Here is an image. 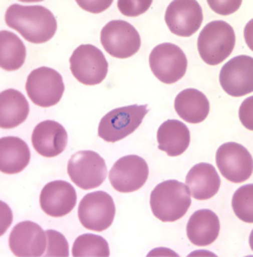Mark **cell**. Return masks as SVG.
Returning a JSON list of instances; mask_svg holds the SVG:
<instances>
[{
    "label": "cell",
    "mask_w": 253,
    "mask_h": 257,
    "mask_svg": "<svg viewBox=\"0 0 253 257\" xmlns=\"http://www.w3.org/2000/svg\"><path fill=\"white\" fill-rule=\"evenodd\" d=\"M5 22L34 44L49 42L57 31L54 13L41 5L13 4L5 13Z\"/></svg>",
    "instance_id": "cell-1"
},
{
    "label": "cell",
    "mask_w": 253,
    "mask_h": 257,
    "mask_svg": "<svg viewBox=\"0 0 253 257\" xmlns=\"http://www.w3.org/2000/svg\"><path fill=\"white\" fill-rule=\"evenodd\" d=\"M190 192L183 183L165 180L155 186L150 193L153 215L161 222H175L181 219L192 205Z\"/></svg>",
    "instance_id": "cell-2"
},
{
    "label": "cell",
    "mask_w": 253,
    "mask_h": 257,
    "mask_svg": "<svg viewBox=\"0 0 253 257\" xmlns=\"http://www.w3.org/2000/svg\"><path fill=\"white\" fill-rule=\"evenodd\" d=\"M235 45L234 30L228 23L214 21L202 29L198 38V51L202 61L208 65L224 62Z\"/></svg>",
    "instance_id": "cell-3"
},
{
    "label": "cell",
    "mask_w": 253,
    "mask_h": 257,
    "mask_svg": "<svg viewBox=\"0 0 253 257\" xmlns=\"http://www.w3.org/2000/svg\"><path fill=\"white\" fill-rule=\"evenodd\" d=\"M148 113V105L131 104L116 108L104 115L98 124V135L107 143H117L134 133Z\"/></svg>",
    "instance_id": "cell-4"
},
{
    "label": "cell",
    "mask_w": 253,
    "mask_h": 257,
    "mask_svg": "<svg viewBox=\"0 0 253 257\" xmlns=\"http://www.w3.org/2000/svg\"><path fill=\"white\" fill-rule=\"evenodd\" d=\"M25 88L31 101L43 108L57 104L65 89L62 75L49 67H41L30 72Z\"/></svg>",
    "instance_id": "cell-5"
},
{
    "label": "cell",
    "mask_w": 253,
    "mask_h": 257,
    "mask_svg": "<svg viewBox=\"0 0 253 257\" xmlns=\"http://www.w3.org/2000/svg\"><path fill=\"white\" fill-rule=\"evenodd\" d=\"M116 207L109 193L96 191L85 194L78 206V218L85 229L104 231L114 222Z\"/></svg>",
    "instance_id": "cell-6"
},
{
    "label": "cell",
    "mask_w": 253,
    "mask_h": 257,
    "mask_svg": "<svg viewBox=\"0 0 253 257\" xmlns=\"http://www.w3.org/2000/svg\"><path fill=\"white\" fill-rule=\"evenodd\" d=\"M68 174L75 185L82 190H90L104 183L108 170L106 161L100 154L94 151H81L69 160Z\"/></svg>",
    "instance_id": "cell-7"
},
{
    "label": "cell",
    "mask_w": 253,
    "mask_h": 257,
    "mask_svg": "<svg viewBox=\"0 0 253 257\" xmlns=\"http://www.w3.org/2000/svg\"><path fill=\"white\" fill-rule=\"evenodd\" d=\"M108 62L100 49L91 44L80 45L72 52L70 69L74 77L85 85L100 84L108 74Z\"/></svg>",
    "instance_id": "cell-8"
},
{
    "label": "cell",
    "mask_w": 253,
    "mask_h": 257,
    "mask_svg": "<svg viewBox=\"0 0 253 257\" xmlns=\"http://www.w3.org/2000/svg\"><path fill=\"white\" fill-rule=\"evenodd\" d=\"M187 57L177 45L163 43L150 52L149 65L153 74L160 82L173 84L185 76L187 70Z\"/></svg>",
    "instance_id": "cell-9"
},
{
    "label": "cell",
    "mask_w": 253,
    "mask_h": 257,
    "mask_svg": "<svg viewBox=\"0 0 253 257\" xmlns=\"http://www.w3.org/2000/svg\"><path fill=\"white\" fill-rule=\"evenodd\" d=\"M101 43L113 57L129 58L140 50L141 37L129 23L111 21L102 29Z\"/></svg>",
    "instance_id": "cell-10"
},
{
    "label": "cell",
    "mask_w": 253,
    "mask_h": 257,
    "mask_svg": "<svg viewBox=\"0 0 253 257\" xmlns=\"http://www.w3.org/2000/svg\"><path fill=\"white\" fill-rule=\"evenodd\" d=\"M149 176V167L143 158L126 156L120 158L109 172L111 186L118 192L130 193L140 190Z\"/></svg>",
    "instance_id": "cell-11"
},
{
    "label": "cell",
    "mask_w": 253,
    "mask_h": 257,
    "mask_svg": "<svg viewBox=\"0 0 253 257\" xmlns=\"http://www.w3.org/2000/svg\"><path fill=\"white\" fill-rule=\"evenodd\" d=\"M215 161L221 176L232 183H242L252 176V156L240 144L221 145L216 151Z\"/></svg>",
    "instance_id": "cell-12"
},
{
    "label": "cell",
    "mask_w": 253,
    "mask_h": 257,
    "mask_svg": "<svg viewBox=\"0 0 253 257\" xmlns=\"http://www.w3.org/2000/svg\"><path fill=\"white\" fill-rule=\"evenodd\" d=\"M220 84L228 95L240 97L253 91V58L240 55L221 68Z\"/></svg>",
    "instance_id": "cell-13"
},
{
    "label": "cell",
    "mask_w": 253,
    "mask_h": 257,
    "mask_svg": "<svg viewBox=\"0 0 253 257\" xmlns=\"http://www.w3.org/2000/svg\"><path fill=\"white\" fill-rule=\"evenodd\" d=\"M165 21L172 34L190 37L202 24V9L195 0H175L167 8Z\"/></svg>",
    "instance_id": "cell-14"
},
{
    "label": "cell",
    "mask_w": 253,
    "mask_h": 257,
    "mask_svg": "<svg viewBox=\"0 0 253 257\" xmlns=\"http://www.w3.org/2000/svg\"><path fill=\"white\" fill-rule=\"evenodd\" d=\"M47 231L41 225L30 220L21 222L10 235V249L18 257L43 256L47 248Z\"/></svg>",
    "instance_id": "cell-15"
},
{
    "label": "cell",
    "mask_w": 253,
    "mask_h": 257,
    "mask_svg": "<svg viewBox=\"0 0 253 257\" xmlns=\"http://www.w3.org/2000/svg\"><path fill=\"white\" fill-rule=\"evenodd\" d=\"M39 203L47 215L63 217L74 210L77 203V193L68 181L55 180L43 187Z\"/></svg>",
    "instance_id": "cell-16"
},
{
    "label": "cell",
    "mask_w": 253,
    "mask_h": 257,
    "mask_svg": "<svg viewBox=\"0 0 253 257\" xmlns=\"http://www.w3.org/2000/svg\"><path fill=\"white\" fill-rule=\"evenodd\" d=\"M31 140L38 154L45 158H54L63 153L67 148L68 133L61 123L47 120L35 127Z\"/></svg>",
    "instance_id": "cell-17"
},
{
    "label": "cell",
    "mask_w": 253,
    "mask_h": 257,
    "mask_svg": "<svg viewBox=\"0 0 253 257\" xmlns=\"http://www.w3.org/2000/svg\"><path fill=\"white\" fill-rule=\"evenodd\" d=\"M221 185V180L214 166L207 163L196 164L186 177V186L190 196L198 200H207L214 197Z\"/></svg>",
    "instance_id": "cell-18"
},
{
    "label": "cell",
    "mask_w": 253,
    "mask_h": 257,
    "mask_svg": "<svg viewBox=\"0 0 253 257\" xmlns=\"http://www.w3.org/2000/svg\"><path fill=\"white\" fill-rule=\"evenodd\" d=\"M187 237L193 244L203 246L212 244L218 238L220 222L212 210L195 211L187 223Z\"/></svg>",
    "instance_id": "cell-19"
},
{
    "label": "cell",
    "mask_w": 253,
    "mask_h": 257,
    "mask_svg": "<svg viewBox=\"0 0 253 257\" xmlns=\"http://www.w3.org/2000/svg\"><path fill=\"white\" fill-rule=\"evenodd\" d=\"M31 159L30 148L17 137L0 139V171L5 174L21 173Z\"/></svg>",
    "instance_id": "cell-20"
},
{
    "label": "cell",
    "mask_w": 253,
    "mask_h": 257,
    "mask_svg": "<svg viewBox=\"0 0 253 257\" xmlns=\"http://www.w3.org/2000/svg\"><path fill=\"white\" fill-rule=\"evenodd\" d=\"M30 105L24 95L16 89L0 93V127L11 130L18 127L28 118Z\"/></svg>",
    "instance_id": "cell-21"
},
{
    "label": "cell",
    "mask_w": 253,
    "mask_h": 257,
    "mask_svg": "<svg viewBox=\"0 0 253 257\" xmlns=\"http://www.w3.org/2000/svg\"><path fill=\"white\" fill-rule=\"evenodd\" d=\"M159 150L169 157L181 156L188 148L190 132L185 123L179 120H167L157 131Z\"/></svg>",
    "instance_id": "cell-22"
},
{
    "label": "cell",
    "mask_w": 253,
    "mask_h": 257,
    "mask_svg": "<svg viewBox=\"0 0 253 257\" xmlns=\"http://www.w3.org/2000/svg\"><path fill=\"white\" fill-rule=\"evenodd\" d=\"M174 108L182 120L189 123H200L208 116L209 101L201 91L189 88L177 94Z\"/></svg>",
    "instance_id": "cell-23"
},
{
    "label": "cell",
    "mask_w": 253,
    "mask_h": 257,
    "mask_svg": "<svg viewBox=\"0 0 253 257\" xmlns=\"http://www.w3.org/2000/svg\"><path fill=\"white\" fill-rule=\"evenodd\" d=\"M26 48L17 35L0 32V67L6 71L18 70L25 63Z\"/></svg>",
    "instance_id": "cell-24"
},
{
    "label": "cell",
    "mask_w": 253,
    "mask_h": 257,
    "mask_svg": "<svg viewBox=\"0 0 253 257\" xmlns=\"http://www.w3.org/2000/svg\"><path fill=\"white\" fill-rule=\"evenodd\" d=\"M109 255L107 240L95 233H84L77 237L72 246L74 257H108Z\"/></svg>",
    "instance_id": "cell-25"
},
{
    "label": "cell",
    "mask_w": 253,
    "mask_h": 257,
    "mask_svg": "<svg viewBox=\"0 0 253 257\" xmlns=\"http://www.w3.org/2000/svg\"><path fill=\"white\" fill-rule=\"evenodd\" d=\"M232 209L245 223H253V184L239 187L233 194Z\"/></svg>",
    "instance_id": "cell-26"
},
{
    "label": "cell",
    "mask_w": 253,
    "mask_h": 257,
    "mask_svg": "<svg viewBox=\"0 0 253 257\" xmlns=\"http://www.w3.org/2000/svg\"><path fill=\"white\" fill-rule=\"evenodd\" d=\"M48 250L44 253L48 257H68L69 244L65 237L56 230H48Z\"/></svg>",
    "instance_id": "cell-27"
},
{
    "label": "cell",
    "mask_w": 253,
    "mask_h": 257,
    "mask_svg": "<svg viewBox=\"0 0 253 257\" xmlns=\"http://www.w3.org/2000/svg\"><path fill=\"white\" fill-rule=\"evenodd\" d=\"M152 4V0H120L117 6L123 16L137 17V16L143 15Z\"/></svg>",
    "instance_id": "cell-28"
},
{
    "label": "cell",
    "mask_w": 253,
    "mask_h": 257,
    "mask_svg": "<svg viewBox=\"0 0 253 257\" xmlns=\"http://www.w3.org/2000/svg\"><path fill=\"white\" fill-rule=\"evenodd\" d=\"M208 5L213 11L221 16H227L231 13L235 12L236 10L240 8L241 2L240 0H236V2H214V0H208Z\"/></svg>",
    "instance_id": "cell-29"
},
{
    "label": "cell",
    "mask_w": 253,
    "mask_h": 257,
    "mask_svg": "<svg viewBox=\"0 0 253 257\" xmlns=\"http://www.w3.org/2000/svg\"><path fill=\"white\" fill-rule=\"evenodd\" d=\"M252 103H253V97L251 96L247 100L244 101V103L241 104L240 110H239V116L242 124L246 128H248L249 131H253V124H252Z\"/></svg>",
    "instance_id": "cell-30"
},
{
    "label": "cell",
    "mask_w": 253,
    "mask_h": 257,
    "mask_svg": "<svg viewBox=\"0 0 253 257\" xmlns=\"http://www.w3.org/2000/svg\"><path fill=\"white\" fill-rule=\"evenodd\" d=\"M111 3H113L111 0H108V2H80V0H78L77 4L83 10L97 13L107 10L111 5Z\"/></svg>",
    "instance_id": "cell-31"
}]
</instances>
